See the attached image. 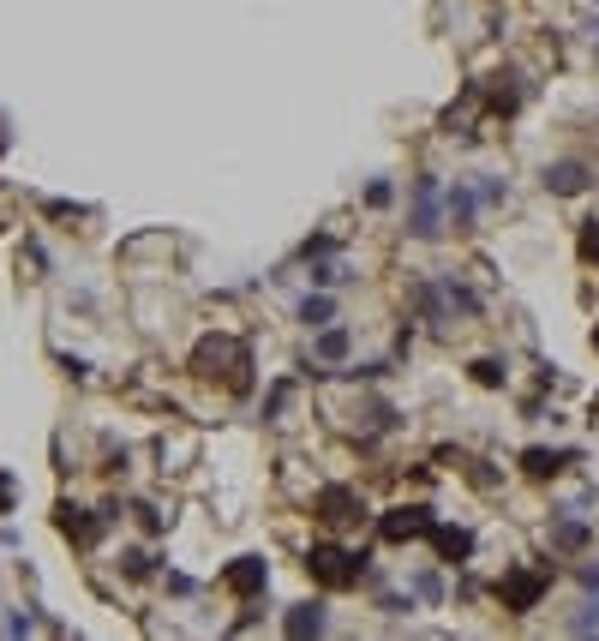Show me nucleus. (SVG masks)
Here are the masks:
<instances>
[{
	"label": "nucleus",
	"mask_w": 599,
	"mask_h": 641,
	"mask_svg": "<svg viewBox=\"0 0 599 641\" xmlns=\"http://www.w3.org/2000/svg\"><path fill=\"white\" fill-rule=\"evenodd\" d=\"M384 534L390 540H414V534H432V522H426V510H390Z\"/></svg>",
	"instance_id": "7ed1b4c3"
},
{
	"label": "nucleus",
	"mask_w": 599,
	"mask_h": 641,
	"mask_svg": "<svg viewBox=\"0 0 599 641\" xmlns=\"http://www.w3.org/2000/svg\"><path fill=\"white\" fill-rule=\"evenodd\" d=\"M300 312H306V324H318V318H330V300H306Z\"/></svg>",
	"instance_id": "9b49d317"
},
{
	"label": "nucleus",
	"mask_w": 599,
	"mask_h": 641,
	"mask_svg": "<svg viewBox=\"0 0 599 641\" xmlns=\"http://www.w3.org/2000/svg\"><path fill=\"white\" fill-rule=\"evenodd\" d=\"M342 348H348V330H330V336H324V342H318V354H330V360H336V354H342Z\"/></svg>",
	"instance_id": "9d476101"
},
{
	"label": "nucleus",
	"mask_w": 599,
	"mask_h": 641,
	"mask_svg": "<svg viewBox=\"0 0 599 641\" xmlns=\"http://www.w3.org/2000/svg\"><path fill=\"white\" fill-rule=\"evenodd\" d=\"M582 246H588V258H599V222L588 228V240H582Z\"/></svg>",
	"instance_id": "f8f14e48"
},
{
	"label": "nucleus",
	"mask_w": 599,
	"mask_h": 641,
	"mask_svg": "<svg viewBox=\"0 0 599 641\" xmlns=\"http://www.w3.org/2000/svg\"><path fill=\"white\" fill-rule=\"evenodd\" d=\"M318 510H324V522H336V528H342V522H360V516H366L354 492H324V498H318Z\"/></svg>",
	"instance_id": "f03ea898"
},
{
	"label": "nucleus",
	"mask_w": 599,
	"mask_h": 641,
	"mask_svg": "<svg viewBox=\"0 0 599 641\" xmlns=\"http://www.w3.org/2000/svg\"><path fill=\"white\" fill-rule=\"evenodd\" d=\"M438 552H444V558H462V552H468V534H450V528H438Z\"/></svg>",
	"instance_id": "1a4fd4ad"
},
{
	"label": "nucleus",
	"mask_w": 599,
	"mask_h": 641,
	"mask_svg": "<svg viewBox=\"0 0 599 641\" xmlns=\"http://www.w3.org/2000/svg\"><path fill=\"white\" fill-rule=\"evenodd\" d=\"M504 600H510L516 612H528V606L540 600V576H510V582H504Z\"/></svg>",
	"instance_id": "423d86ee"
},
{
	"label": "nucleus",
	"mask_w": 599,
	"mask_h": 641,
	"mask_svg": "<svg viewBox=\"0 0 599 641\" xmlns=\"http://www.w3.org/2000/svg\"><path fill=\"white\" fill-rule=\"evenodd\" d=\"M558 462L564 456H552V450H528V474H558Z\"/></svg>",
	"instance_id": "6e6552de"
},
{
	"label": "nucleus",
	"mask_w": 599,
	"mask_h": 641,
	"mask_svg": "<svg viewBox=\"0 0 599 641\" xmlns=\"http://www.w3.org/2000/svg\"><path fill=\"white\" fill-rule=\"evenodd\" d=\"M288 630H294V636H306V630H324V606H300V612L288 618Z\"/></svg>",
	"instance_id": "0eeeda50"
},
{
	"label": "nucleus",
	"mask_w": 599,
	"mask_h": 641,
	"mask_svg": "<svg viewBox=\"0 0 599 641\" xmlns=\"http://www.w3.org/2000/svg\"><path fill=\"white\" fill-rule=\"evenodd\" d=\"M228 588H234V594H258V588H264V564H258V558H240V564L228 570Z\"/></svg>",
	"instance_id": "20e7f679"
},
{
	"label": "nucleus",
	"mask_w": 599,
	"mask_h": 641,
	"mask_svg": "<svg viewBox=\"0 0 599 641\" xmlns=\"http://www.w3.org/2000/svg\"><path fill=\"white\" fill-rule=\"evenodd\" d=\"M594 348H599V330H594Z\"/></svg>",
	"instance_id": "ddd939ff"
},
{
	"label": "nucleus",
	"mask_w": 599,
	"mask_h": 641,
	"mask_svg": "<svg viewBox=\"0 0 599 641\" xmlns=\"http://www.w3.org/2000/svg\"><path fill=\"white\" fill-rule=\"evenodd\" d=\"M546 186H558V192H582V186H588V168H582V162H558V168H546Z\"/></svg>",
	"instance_id": "39448f33"
},
{
	"label": "nucleus",
	"mask_w": 599,
	"mask_h": 641,
	"mask_svg": "<svg viewBox=\"0 0 599 641\" xmlns=\"http://www.w3.org/2000/svg\"><path fill=\"white\" fill-rule=\"evenodd\" d=\"M312 576H318L324 588H348V582H360V558H354V552H336V546H318V552H312Z\"/></svg>",
	"instance_id": "f257e3e1"
}]
</instances>
